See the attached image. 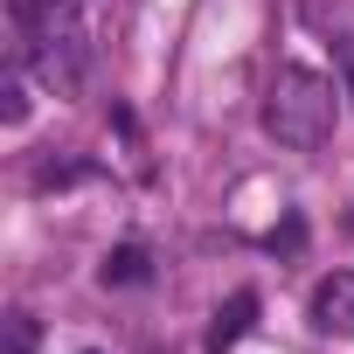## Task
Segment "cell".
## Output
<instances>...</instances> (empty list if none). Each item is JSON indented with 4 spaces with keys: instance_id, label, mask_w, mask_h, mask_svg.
Wrapping results in <instances>:
<instances>
[{
    "instance_id": "6da1fadb",
    "label": "cell",
    "mask_w": 354,
    "mask_h": 354,
    "mask_svg": "<svg viewBox=\"0 0 354 354\" xmlns=\"http://www.w3.org/2000/svg\"><path fill=\"white\" fill-rule=\"evenodd\" d=\"M8 15H15V63L56 97H77L91 77V35L77 0H8Z\"/></svg>"
},
{
    "instance_id": "277c9868",
    "label": "cell",
    "mask_w": 354,
    "mask_h": 354,
    "mask_svg": "<svg viewBox=\"0 0 354 354\" xmlns=\"http://www.w3.org/2000/svg\"><path fill=\"white\" fill-rule=\"evenodd\" d=\"M250 319H257V292L243 285V292H230V306L216 313V326H209V354H230V347L250 333Z\"/></svg>"
},
{
    "instance_id": "7a4b0ae2",
    "label": "cell",
    "mask_w": 354,
    "mask_h": 354,
    "mask_svg": "<svg viewBox=\"0 0 354 354\" xmlns=\"http://www.w3.org/2000/svg\"><path fill=\"white\" fill-rule=\"evenodd\" d=\"M333 125H340V91L306 63H278V77L264 91V132L292 153H319L333 139Z\"/></svg>"
},
{
    "instance_id": "ba28073f",
    "label": "cell",
    "mask_w": 354,
    "mask_h": 354,
    "mask_svg": "<svg viewBox=\"0 0 354 354\" xmlns=\"http://www.w3.org/2000/svg\"><path fill=\"white\" fill-rule=\"evenodd\" d=\"M340 49H347V70H354V35H347V42H340Z\"/></svg>"
},
{
    "instance_id": "5b68a950",
    "label": "cell",
    "mask_w": 354,
    "mask_h": 354,
    "mask_svg": "<svg viewBox=\"0 0 354 354\" xmlns=\"http://www.w3.org/2000/svg\"><path fill=\"white\" fill-rule=\"evenodd\" d=\"M139 278H146V250L139 243H125V250L104 257V285H139Z\"/></svg>"
},
{
    "instance_id": "8992f818",
    "label": "cell",
    "mask_w": 354,
    "mask_h": 354,
    "mask_svg": "<svg viewBox=\"0 0 354 354\" xmlns=\"http://www.w3.org/2000/svg\"><path fill=\"white\" fill-rule=\"evenodd\" d=\"M0 97H8V125H21V118H28V97H21V63L8 70V91H0Z\"/></svg>"
},
{
    "instance_id": "52a82bcc",
    "label": "cell",
    "mask_w": 354,
    "mask_h": 354,
    "mask_svg": "<svg viewBox=\"0 0 354 354\" xmlns=\"http://www.w3.org/2000/svg\"><path fill=\"white\" fill-rule=\"evenodd\" d=\"M28 347H35V326H28V313H15V347L8 354H28Z\"/></svg>"
},
{
    "instance_id": "9c48e42d",
    "label": "cell",
    "mask_w": 354,
    "mask_h": 354,
    "mask_svg": "<svg viewBox=\"0 0 354 354\" xmlns=\"http://www.w3.org/2000/svg\"><path fill=\"white\" fill-rule=\"evenodd\" d=\"M84 354H104V347H84Z\"/></svg>"
},
{
    "instance_id": "3957f363",
    "label": "cell",
    "mask_w": 354,
    "mask_h": 354,
    "mask_svg": "<svg viewBox=\"0 0 354 354\" xmlns=\"http://www.w3.org/2000/svg\"><path fill=\"white\" fill-rule=\"evenodd\" d=\"M313 326L354 340V271H333V278L313 285Z\"/></svg>"
}]
</instances>
